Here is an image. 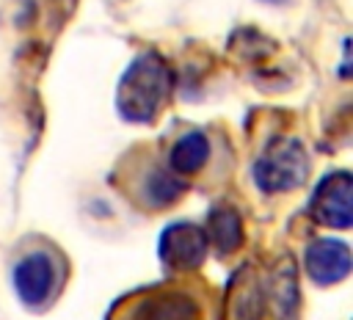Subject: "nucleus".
<instances>
[{"mask_svg":"<svg viewBox=\"0 0 353 320\" xmlns=\"http://www.w3.org/2000/svg\"><path fill=\"white\" fill-rule=\"evenodd\" d=\"M132 320H199V309L185 295H157L143 301Z\"/></svg>","mask_w":353,"mask_h":320,"instance_id":"7","label":"nucleus"},{"mask_svg":"<svg viewBox=\"0 0 353 320\" xmlns=\"http://www.w3.org/2000/svg\"><path fill=\"white\" fill-rule=\"evenodd\" d=\"M171 72L157 55H141L119 86V110L132 121H149L165 102Z\"/></svg>","mask_w":353,"mask_h":320,"instance_id":"1","label":"nucleus"},{"mask_svg":"<svg viewBox=\"0 0 353 320\" xmlns=\"http://www.w3.org/2000/svg\"><path fill=\"white\" fill-rule=\"evenodd\" d=\"M207 234L193 223H171L160 234V259L171 270H190L204 259Z\"/></svg>","mask_w":353,"mask_h":320,"instance_id":"4","label":"nucleus"},{"mask_svg":"<svg viewBox=\"0 0 353 320\" xmlns=\"http://www.w3.org/2000/svg\"><path fill=\"white\" fill-rule=\"evenodd\" d=\"M312 215L334 229H347L350 218H353V190H350V177L342 174H331L325 177L314 196H312Z\"/></svg>","mask_w":353,"mask_h":320,"instance_id":"3","label":"nucleus"},{"mask_svg":"<svg viewBox=\"0 0 353 320\" xmlns=\"http://www.w3.org/2000/svg\"><path fill=\"white\" fill-rule=\"evenodd\" d=\"M207 157H210V141L201 132H188L171 149V168L176 174H193L207 163Z\"/></svg>","mask_w":353,"mask_h":320,"instance_id":"8","label":"nucleus"},{"mask_svg":"<svg viewBox=\"0 0 353 320\" xmlns=\"http://www.w3.org/2000/svg\"><path fill=\"white\" fill-rule=\"evenodd\" d=\"M254 174H256V182L270 193L298 188L309 174L306 149L295 138H279L265 149Z\"/></svg>","mask_w":353,"mask_h":320,"instance_id":"2","label":"nucleus"},{"mask_svg":"<svg viewBox=\"0 0 353 320\" xmlns=\"http://www.w3.org/2000/svg\"><path fill=\"white\" fill-rule=\"evenodd\" d=\"M179 179L174 174H165V171H157L152 179H149V199L154 204H168L171 199L179 196Z\"/></svg>","mask_w":353,"mask_h":320,"instance_id":"10","label":"nucleus"},{"mask_svg":"<svg viewBox=\"0 0 353 320\" xmlns=\"http://www.w3.org/2000/svg\"><path fill=\"white\" fill-rule=\"evenodd\" d=\"M270 3H281V0H270Z\"/></svg>","mask_w":353,"mask_h":320,"instance_id":"11","label":"nucleus"},{"mask_svg":"<svg viewBox=\"0 0 353 320\" xmlns=\"http://www.w3.org/2000/svg\"><path fill=\"white\" fill-rule=\"evenodd\" d=\"M306 270L320 284H334L350 270V251L339 240H317L306 248Z\"/></svg>","mask_w":353,"mask_h":320,"instance_id":"6","label":"nucleus"},{"mask_svg":"<svg viewBox=\"0 0 353 320\" xmlns=\"http://www.w3.org/2000/svg\"><path fill=\"white\" fill-rule=\"evenodd\" d=\"M210 240L215 243L218 251L229 254L240 246L243 240V226H240V215L232 207H218L210 215Z\"/></svg>","mask_w":353,"mask_h":320,"instance_id":"9","label":"nucleus"},{"mask_svg":"<svg viewBox=\"0 0 353 320\" xmlns=\"http://www.w3.org/2000/svg\"><path fill=\"white\" fill-rule=\"evenodd\" d=\"M14 284H17V292H19L22 301H28V303H41V301H47L50 292H52L55 284H58V268H55L52 257L44 254V251L28 254V257L17 265Z\"/></svg>","mask_w":353,"mask_h":320,"instance_id":"5","label":"nucleus"}]
</instances>
